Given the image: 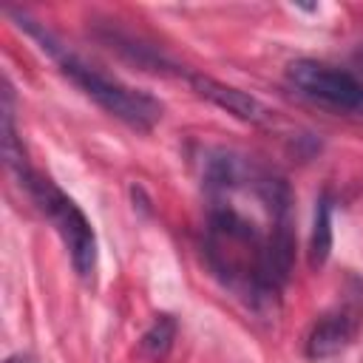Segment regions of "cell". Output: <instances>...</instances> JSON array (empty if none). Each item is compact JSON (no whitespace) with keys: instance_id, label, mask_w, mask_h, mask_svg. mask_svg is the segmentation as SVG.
<instances>
[{"instance_id":"3","label":"cell","mask_w":363,"mask_h":363,"mask_svg":"<svg viewBox=\"0 0 363 363\" xmlns=\"http://www.w3.org/2000/svg\"><path fill=\"white\" fill-rule=\"evenodd\" d=\"M289 82L306 99L337 113H363V82L340 68L318 60H295L286 68Z\"/></svg>"},{"instance_id":"1","label":"cell","mask_w":363,"mask_h":363,"mask_svg":"<svg viewBox=\"0 0 363 363\" xmlns=\"http://www.w3.org/2000/svg\"><path fill=\"white\" fill-rule=\"evenodd\" d=\"M11 17H14L17 26L40 45V51L48 54V57L60 65V71H62L85 96H91L99 108H105L111 116L122 119L125 125H130V128H136V130H150V128L162 119V111H164V108H162V102H159L156 96H150L147 91L130 88V85H125V82H119V79L102 74L99 68L88 65L82 57H77L62 40H57L43 23L31 20L26 11H14V9H11Z\"/></svg>"},{"instance_id":"5","label":"cell","mask_w":363,"mask_h":363,"mask_svg":"<svg viewBox=\"0 0 363 363\" xmlns=\"http://www.w3.org/2000/svg\"><path fill=\"white\" fill-rule=\"evenodd\" d=\"M354 337V320L346 315V312H332V315H323L309 337H306V354L312 360H326V357H335L337 352H343L349 346V340Z\"/></svg>"},{"instance_id":"7","label":"cell","mask_w":363,"mask_h":363,"mask_svg":"<svg viewBox=\"0 0 363 363\" xmlns=\"http://www.w3.org/2000/svg\"><path fill=\"white\" fill-rule=\"evenodd\" d=\"M173 340H176V320H173L170 315H156V320L150 323V329L142 335L139 349H142L145 357L162 360V357L170 352Z\"/></svg>"},{"instance_id":"8","label":"cell","mask_w":363,"mask_h":363,"mask_svg":"<svg viewBox=\"0 0 363 363\" xmlns=\"http://www.w3.org/2000/svg\"><path fill=\"white\" fill-rule=\"evenodd\" d=\"M354 60H357V62H360V68H363V45L357 48V54H354Z\"/></svg>"},{"instance_id":"2","label":"cell","mask_w":363,"mask_h":363,"mask_svg":"<svg viewBox=\"0 0 363 363\" xmlns=\"http://www.w3.org/2000/svg\"><path fill=\"white\" fill-rule=\"evenodd\" d=\"M20 182L26 184V190L34 199L37 210L60 233V238H62V244H65V250L71 255V264H74L77 275L82 281H91L94 278V269H96V235H94L91 221L85 218V213L48 176H40V173L28 170Z\"/></svg>"},{"instance_id":"4","label":"cell","mask_w":363,"mask_h":363,"mask_svg":"<svg viewBox=\"0 0 363 363\" xmlns=\"http://www.w3.org/2000/svg\"><path fill=\"white\" fill-rule=\"evenodd\" d=\"M187 79H190V85L196 88L199 96L210 99L213 105L224 108L227 113H233V116H238V119H244V122H264V119L269 116V111H267L255 96L238 91V88H233V85H224V82H218V79H213V77H204V74H190Z\"/></svg>"},{"instance_id":"6","label":"cell","mask_w":363,"mask_h":363,"mask_svg":"<svg viewBox=\"0 0 363 363\" xmlns=\"http://www.w3.org/2000/svg\"><path fill=\"white\" fill-rule=\"evenodd\" d=\"M329 252H332V199L329 193H323L315 207V224L309 235V264L323 267Z\"/></svg>"}]
</instances>
